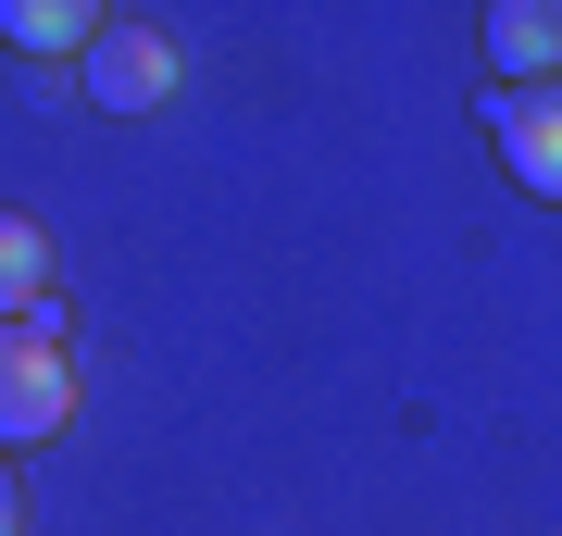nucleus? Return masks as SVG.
I'll return each instance as SVG.
<instances>
[{
  "label": "nucleus",
  "instance_id": "7",
  "mask_svg": "<svg viewBox=\"0 0 562 536\" xmlns=\"http://www.w3.org/2000/svg\"><path fill=\"white\" fill-rule=\"evenodd\" d=\"M0 536H25V487H13V461H0Z\"/></svg>",
  "mask_w": 562,
  "mask_h": 536
},
{
  "label": "nucleus",
  "instance_id": "4",
  "mask_svg": "<svg viewBox=\"0 0 562 536\" xmlns=\"http://www.w3.org/2000/svg\"><path fill=\"white\" fill-rule=\"evenodd\" d=\"M487 62H501L513 88L562 76V0H487Z\"/></svg>",
  "mask_w": 562,
  "mask_h": 536
},
{
  "label": "nucleus",
  "instance_id": "3",
  "mask_svg": "<svg viewBox=\"0 0 562 536\" xmlns=\"http://www.w3.org/2000/svg\"><path fill=\"white\" fill-rule=\"evenodd\" d=\"M487 138H501V175H513V187L562 199V76H538V88H487Z\"/></svg>",
  "mask_w": 562,
  "mask_h": 536
},
{
  "label": "nucleus",
  "instance_id": "2",
  "mask_svg": "<svg viewBox=\"0 0 562 536\" xmlns=\"http://www.w3.org/2000/svg\"><path fill=\"white\" fill-rule=\"evenodd\" d=\"M76 76H88V100H101V113H162V100H176V38L113 13L101 38L76 50Z\"/></svg>",
  "mask_w": 562,
  "mask_h": 536
},
{
  "label": "nucleus",
  "instance_id": "5",
  "mask_svg": "<svg viewBox=\"0 0 562 536\" xmlns=\"http://www.w3.org/2000/svg\"><path fill=\"white\" fill-rule=\"evenodd\" d=\"M101 25H113V0H0V38H13V50H63V62H76Z\"/></svg>",
  "mask_w": 562,
  "mask_h": 536
},
{
  "label": "nucleus",
  "instance_id": "6",
  "mask_svg": "<svg viewBox=\"0 0 562 536\" xmlns=\"http://www.w3.org/2000/svg\"><path fill=\"white\" fill-rule=\"evenodd\" d=\"M38 299H50V238H38L25 213H0V324L38 312Z\"/></svg>",
  "mask_w": 562,
  "mask_h": 536
},
{
  "label": "nucleus",
  "instance_id": "1",
  "mask_svg": "<svg viewBox=\"0 0 562 536\" xmlns=\"http://www.w3.org/2000/svg\"><path fill=\"white\" fill-rule=\"evenodd\" d=\"M76 424V350H63V324H50V299L38 312H13L0 324V461L13 449H38Z\"/></svg>",
  "mask_w": 562,
  "mask_h": 536
}]
</instances>
